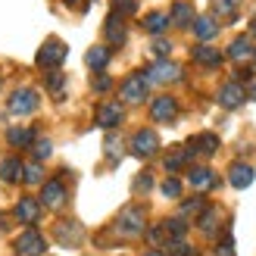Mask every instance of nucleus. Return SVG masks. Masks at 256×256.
Instances as JSON below:
<instances>
[{"label": "nucleus", "mask_w": 256, "mask_h": 256, "mask_svg": "<svg viewBox=\"0 0 256 256\" xmlns=\"http://www.w3.org/2000/svg\"><path fill=\"white\" fill-rule=\"evenodd\" d=\"M194 60L200 62V66H219L222 62V54L216 47H210V44H200L197 50H194Z\"/></svg>", "instance_id": "19"}, {"label": "nucleus", "mask_w": 256, "mask_h": 256, "mask_svg": "<svg viewBox=\"0 0 256 256\" xmlns=\"http://www.w3.org/2000/svg\"><path fill=\"white\" fill-rule=\"evenodd\" d=\"M41 203L50 210H60L62 203H66V188H62V182H47L44 190H41Z\"/></svg>", "instance_id": "12"}, {"label": "nucleus", "mask_w": 256, "mask_h": 256, "mask_svg": "<svg viewBox=\"0 0 256 256\" xmlns=\"http://www.w3.org/2000/svg\"><path fill=\"white\" fill-rule=\"evenodd\" d=\"M194 34L200 38V41H212V38L219 34V22H216L212 16H197L194 19Z\"/></svg>", "instance_id": "16"}, {"label": "nucleus", "mask_w": 256, "mask_h": 256, "mask_svg": "<svg viewBox=\"0 0 256 256\" xmlns=\"http://www.w3.org/2000/svg\"><path fill=\"white\" fill-rule=\"evenodd\" d=\"M172 22L184 28L188 22H194V10H190L188 4H175V10H172Z\"/></svg>", "instance_id": "27"}, {"label": "nucleus", "mask_w": 256, "mask_h": 256, "mask_svg": "<svg viewBox=\"0 0 256 256\" xmlns=\"http://www.w3.org/2000/svg\"><path fill=\"white\" fill-rule=\"evenodd\" d=\"M94 91H100V94H104V91H110V78H106V75H100V78L94 82Z\"/></svg>", "instance_id": "37"}, {"label": "nucleus", "mask_w": 256, "mask_h": 256, "mask_svg": "<svg viewBox=\"0 0 256 256\" xmlns=\"http://www.w3.org/2000/svg\"><path fill=\"white\" fill-rule=\"evenodd\" d=\"M175 112H178V104H175L172 97H156V100H153V106H150L153 122H172Z\"/></svg>", "instance_id": "11"}, {"label": "nucleus", "mask_w": 256, "mask_h": 256, "mask_svg": "<svg viewBox=\"0 0 256 256\" xmlns=\"http://www.w3.org/2000/svg\"><path fill=\"white\" fill-rule=\"evenodd\" d=\"M188 160H190V156H188V150H184V147H175V150L169 153V156H166V169L175 172V169H182V166H184Z\"/></svg>", "instance_id": "26"}, {"label": "nucleus", "mask_w": 256, "mask_h": 256, "mask_svg": "<svg viewBox=\"0 0 256 256\" xmlns=\"http://www.w3.org/2000/svg\"><path fill=\"white\" fill-rule=\"evenodd\" d=\"M47 88H50V94L60 100V97H62V75H56V72H54V75L47 78Z\"/></svg>", "instance_id": "34"}, {"label": "nucleus", "mask_w": 256, "mask_h": 256, "mask_svg": "<svg viewBox=\"0 0 256 256\" xmlns=\"http://www.w3.org/2000/svg\"><path fill=\"white\" fill-rule=\"evenodd\" d=\"M0 178L4 182H22V162L16 160V156H10V160H4V166H0Z\"/></svg>", "instance_id": "21"}, {"label": "nucleus", "mask_w": 256, "mask_h": 256, "mask_svg": "<svg viewBox=\"0 0 256 256\" xmlns=\"http://www.w3.org/2000/svg\"><path fill=\"white\" fill-rule=\"evenodd\" d=\"M38 104H41V97H38V91H32V88H19V91L10 94V112L12 116H32L38 110Z\"/></svg>", "instance_id": "2"}, {"label": "nucleus", "mask_w": 256, "mask_h": 256, "mask_svg": "<svg viewBox=\"0 0 256 256\" xmlns=\"http://www.w3.org/2000/svg\"><path fill=\"white\" fill-rule=\"evenodd\" d=\"M250 97H253V100H256V84H253V88H250Z\"/></svg>", "instance_id": "39"}, {"label": "nucleus", "mask_w": 256, "mask_h": 256, "mask_svg": "<svg viewBox=\"0 0 256 256\" xmlns=\"http://www.w3.org/2000/svg\"><path fill=\"white\" fill-rule=\"evenodd\" d=\"M32 144H34V160H47V156H50V150H54V144H50L47 138L32 140Z\"/></svg>", "instance_id": "31"}, {"label": "nucleus", "mask_w": 256, "mask_h": 256, "mask_svg": "<svg viewBox=\"0 0 256 256\" xmlns=\"http://www.w3.org/2000/svg\"><path fill=\"white\" fill-rule=\"evenodd\" d=\"M82 225L78 222H60L56 225V240L60 244H66V247H78L82 244Z\"/></svg>", "instance_id": "13"}, {"label": "nucleus", "mask_w": 256, "mask_h": 256, "mask_svg": "<svg viewBox=\"0 0 256 256\" xmlns=\"http://www.w3.org/2000/svg\"><path fill=\"white\" fill-rule=\"evenodd\" d=\"M144 256H162V253H156V250H150V253H144Z\"/></svg>", "instance_id": "40"}, {"label": "nucleus", "mask_w": 256, "mask_h": 256, "mask_svg": "<svg viewBox=\"0 0 256 256\" xmlns=\"http://www.w3.org/2000/svg\"><path fill=\"white\" fill-rule=\"evenodd\" d=\"M22 182H25V184H38V182H41V166H38V160L28 162V166L22 169Z\"/></svg>", "instance_id": "29"}, {"label": "nucleus", "mask_w": 256, "mask_h": 256, "mask_svg": "<svg viewBox=\"0 0 256 256\" xmlns=\"http://www.w3.org/2000/svg\"><path fill=\"white\" fill-rule=\"evenodd\" d=\"M6 140H10L12 147H28L32 140H34V132H32V128H10Z\"/></svg>", "instance_id": "23"}, {"label": "nucleus", "mask_w": 256, "mask_h": 256, "mask_svg": "<svg viewBox=\"0 0 256 256\" xmlns=\"http://www.w3.org/2000/svg\"><path fill=\"white\" fill-rule=\"evenodd\" d=\"M228 56L238 60V62H244L247 56H253V44H250V38H238V41L228 47Z\"/></svg>", "instance_id": "22"}, {"label": "nucleus", "mask_w": 256, "mask_h": 256, "mask_svg": "<svg viewBox=\"0 0 256 256\" xmlns=\"http://www.w3.org/2000/svg\"><path fill=\"white\" fill-rule=\"evenodd\" d=\"M162 194L175 200L178 194H182V182H178V178H166V184H162Z\"/></svg>", "instance_id": "33"}, {"label": "nucleus", "mask_w": 256, "mask_h": 256, "mask_svg": "<svg viewBox=\"0 0 256 256\" xmlns=\"http://www.w3.org/2000/svg\"><path fill=\"white\" fill-rule=\"evenodd\" d=\"M253 166H247V162H234L232 169H228V182H232L234 188H250V182H253Z\"/></svg>", "instance_id": "15"}, {"label": "nucleus", "mask_w": 256, "mask_h": 256, "mask_svg": "<svg viewBox=\"0 0 256 256\" xmlns=\"http://www.w3.org/2000/svg\"><path fill=\"white\" fill-rule=\"evenodd\" d=\"M12 250H16V256H44L47 244H44V238L38 232H22L16 240H12Z\"/></svg>", "instance_id": "5"}, {"label": "nucleus", "mask_w": 256, "mask_h": 256, "mask_svg": "<svg viewBox=\"0 0 256 256\" xmlns=\"http://www.w3.org/2000/svg\"><path fill=\"white\" fill-rule=\"evenodd\" d=\"M122 122V106L119 104H100L97 106V125L100 128H116Z\"/></svg>", "instance_id": "14"}, {"label": "nucleus", "mask_w": 256, "mask_h": 256, "mask_svg": "<svg viewBox=\"0 0 256 256\" xmlns=\"http://www.w3.org/2000/svg\"><path fill=\"white\" fill-rule=\"evenodd\" d=\"M203 210H206V200H203V197H190V200L182 203V219H184V216H200Z\"/></svg>", "instance_id": "28"}, {"label": "nucleus", "mask_w": 256, "mask_h": 256, "mask_svg": "<svg viewBox=\"0 0 256 256\" xmlns=\"http://www.w3.org/2000/svg\"><path fill=\"white\" fill-rule=\"evenodd\" d=\"M38 216H41V206H38V200H32V197L19 200V206H16V219H19V222L32 225V222H38Z\"/></svg>", "instance_id": "17"}, {"label": "nucleus", "mask_w": 256, "mask_h": 256, "mask_svg": "<svg viewBox=\"0 0 256 256\" xmlns=\"http://www.w3.org/2000/svg\"><path fill=\"white\" fill-rule=\"evenodd\" d=\"M156 150H160V138H156V132H150V128H140V132L132 138V153H134V156L147 160Z\"/></svg>", "instance_id": "6"}, {"label": "nucleus", "mask_w": 256, "mask_h": 256, "mask_svg": "<svg viewBox=\"0 0 256 256\" xmlns=\"http://www.w3.org/2000/svg\"><path fill=\"white\" fill-rule=\"evenodd\" d=\"M188 184L194 190H210V188L219 184V175H216L212 169H206V166H197V169L188 172Z\"/></svg>", "instance_id": "10"}, {"label": "nucleus", "mask_w": 256, "mask_h": 256, "mask_svg": "<svg viewBox=\"0 0 256 256\" xmlns=\"http://www.w3.org/2000/svg\"><path fill=\"white\" fill-rule=\"evenodd\" d=\"M150 188H153V175L150 172H140L134 178V190H138V194H144V190H150Z\"/></svg>", "instance_id": "32"}, {"label": "nucleus", "mask_w": 256, "mask_h": 256, "mask_svg": "<svg viewBox=\"0 0 256 256\" xmlns=\"http://www.w3.org/2000/svg\"><path fill=\"white\" fill-rule=\"evenodd\" d=\"M112 6H116V16H132L138 12V0H112Z\"/></svg>", "instance_id": "30"}, {"label": "nucleus", "mask_w": 256, "mask_h": 256, "mask_svg": "<svg viewBox=\"0 0 256 256\" xmlns=\"http://www.w3.org/2000/svg\"><path fill=\"white\" fill-rule=\"evenodd\" d=\"M244 100H247V91H244V84L240 82H225L222 84V91H219V104L225 110H238V106H244Z\"/></svg>", "instance_id": "8"}, {"label": "nucleus", "mask_w": 256, "mask_h": 256, "mask_svg": "<svg viewBox=\"0 0 256 256\" xmlns=\"http://www.w3.org/2000/svg\"><path fill=\"white\" fill-rule=\"evenodd\" d=\"M69 4H72V0H69Z\"/></svg>", "instance_id": "41"}, {"label": "nucleus", "mask_w": 256, "mask_h": 256, "mask_svg": "<svg viewBox=\"0 0 256 256\" xmlns=\"http://www.w3.org/2000/svg\"><path fill=\"white\" fill-rule=\"evenodd\" d=\"M144 97H147V78H144V72L132 75V78L122 84V100H125V104H140Z\"/></svg>", "instance_id": "9"}, {"label": "nucleus", "mask_w": 256, "mask_h": 256, "mask_svg": "<svg viewBox=\"0 0 256 256\" xmlns=\"http://www.w3.org/2000/svg\"><path fill=\"white\" fill-rule=\"evenodd\" d=\"M116 228L122 234H128V238L144 234V210H140V206H125L119 212V219H116Z\"/></svg>", "instance_id": "3"}, {"label": "nucleus", "mask_w": 256, "mask_h": 256, "mask_svg": "<svg viewBox=\"0 0 256 256\" xmlns=\"http://www.w3.org/2000/svg\"><path fill=\"white\" fill-rule=\"evenodd\" d=\"M184 150L190 153V156H212V153L219 150V138H216L212 132H203L197 138H190Z\"/></svg>", "instance_id": "7"}, {"label": "nucleus", "mask_w": 256, "mask_h": 256, "mask_svg": "<svg viewBox=\"0 0 256 256\" xmlns=\"http://www.w3.org/2000/svg\"><path fill=\"white\" fill-rule=\"evenodd\" d=\"M84 62H88V69H94V72L106 69V62H110V50H106V47H91V50H88V56H84Z\"/></svg>", "instance_id": "20"}, {"label": "nucleus", "mask_w": 256, "mask_h": 256, "mask_svg": "<svg viewBox=\"0 0 256 256\" xmlns=\"http://www.w3.org/2000/svg\"><path fill=\"white\" fill-rule=\"evenodd\" d=\"M250 34H253V38H256V19H253V22H250Z\"/></svg>", "instance_id": "38"}, {"label": "nucleus", "mask_w": 256, "mask_h": 256, "mask_svg": "<svg viewBox=\"0 0 256 256\" xmlns=\"http://www.w3.org/2000/svg\"><path fill=\"white\" fill-rule=\"evenodd\" d=\"M169 50H172V44L166 41V38H156V41H153V54H156V56H162V54H169Z\"/></svg>", "instance_id": "35"}, {"label": "nucleus", "mask_w": 256, "mask_h": 256, "mask_svg": "<svg viewBox=\"0 0 256 256\" xmlns=\"http://www.w3.org/2000/svg\"><path fill=\"white\" fill-rule=\"evenodd\" d=\"M106 41H110L112 47H122V44H125V25H122V19L116 16V12L106 19Z\"/></svg>", "instance_id": "18"}, {"label": "nucleus", "mask_w": 256, "mask_h": 256, "mask_svg": "<svg viewBox=\"0 0 256 256\" xmlns=\"http://www.w3.org/2000/svg\"><path fill=\"white\" fill-rule=\"evenodd\" d=\"M62 60H66V44L56 41V38H50V41L38 50V66L41 69H60Z\"/></svg>", "instance_id": "4"}, {"label": "nucleus", "mask_w": 256, "mask_h": 256, "mask_svg": "<svg viewBox=\"0 0 256 256\" xmlns=\"http://www.w3.org/2000/svg\"><path fill=\"white\" fill-rule=\"evenodd\" d=\"M166 25H169V16H162V12H150V16H144V28L150 34H160Z\"/></svg>", "instance_id": "25"}, {"label": "nucleus", "mask_w": 256, "mask_h": 256, "mask_svg": "<svg viewBox=\"0 0 256 256\" xmlns=\"http://www.w3.org/2000/svg\"><path fill=\"white\" fill-rule=\"evenodd\" d=\"M238 6H240V0H212V10L219 12L222 19H234L238 16Z\"/></svg>", "instance_id": "24"}, {"label": "nucleus", "mask_w": 256, "mask_h": 256, "mask_svg": "<svg viewBox=\"0 0 256 256\" xmlns=\"http://www.w3.org/2000/svg\"><path fill=\"white\" fill-rule=\"evenodd\" d=\"M144 78H147V84H169V82L182 78V66H178V62H169V60H156L144 72Z\"/></svg>", "instance_id": "1"}, {"label": "nucleus", "mask_w": 256, "mask_h": 256, "mask_svg": "<svg viewBox=\"0 0 256 256\" xmlns=\"http://www.w3.org/2000/svg\"><path fill=\"white\" fill-rule=\"evenodd\" d=\"M216 256H234V244H232V238H225V244L216 250Z\"/></svg>", "instance_id": "36"}]
</instances>
